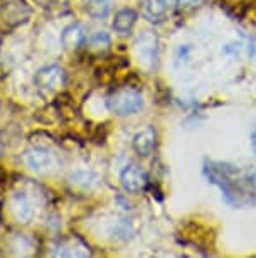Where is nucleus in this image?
Returning a JSON list of instances; mask_svg holds the SVG:
<instances>
[{
	"label": "nucleus",
	"instance_id": "obj_1",
	"mask_svg": "<svg viewBox=\"0 0 256 258\" xmlns=\"http://www.w3.org/2000/svg\"><path fill=\"white\" fill-rule=\"evenodd\" d=\"M202 174L207 182L219 187L229 206L238 209L256 206V169H241L231 162L206 159Z\"/></svg>",
	"mask_w": 256,
	"mask_h": 258
},
{
	"label": "nucleus",
	"instance_id": "obj_2",
	"mask_svg": "<svg viewBox=\"0 0 256 258\" xmlns=\"http://www.w3.org/2000/svg\"><path fill=\"white\" fill-rule=\"evenodd\" d=\"M143 98L140 91L133 88H122L110 95L108 98V108L112 113L118 116H128L142 110Z\"/></svg>",
	"mask_w": 256,
	"mask_h": 258
},
{
	"label": "nucleus",
	"instance_id": "obj_3",
	"mask_svg": "<svg viewBox=\"0 0 256 258\" xmlns=\"http://www.w3.org/2000/svg\"><path fill=\"white\" fill-rule=\"evenodd\" d=\"M66 83V73L59 64H46L37 70L34 85L42 96L57 93Z\"/></svg>",
	"mask_w": 256,
	"mask_h": 258
},
{
	"label": "nucleus",
	"instance_id": "obj_4",
	"mask_svg": "<svg viewBox=\"0 0 256 258\" xmlns=\"http://www.w3.org/2000/svg\"><path fill=\"white\" fill-rule=\"evenodd\" d=\"M31 16V7L26 0H2L0 2V17L7 26H19Z\"/></svg>",
	"mask_w": 256,
	"mask_h": 258
},
{
	"label": "nucleus",
	"instance_id": "obj_5",
	"mask_svg": "<svg viewBox=\"0 0 256 258\" xmlns=\"http://www.w3.org/2000/svg\"><path fill=\"white\" fill-rule=\"evenodd\" d=\"M135 51H137V57L140 66L145 70H153L157 64V37L152 34H143L135 42Z\"/></svg>",
	"mask_w": 256,
	"mask_h": 258
},
{
	"label": "nucleus",
	"instance_id": "obj_6",
	"mask_svg": "<svg viewBox=\"0 0 256 258\" xmlns=\"http://www.w3.org/2000/svg\"><path fill=\"white\" fill-rule=\"evenodd\" d=\"M120 184L127 192H140L147 187L148 176L138 165H127L120 174Z\"/></svg>",
	"mask_w": 256,
	"mask_h": 258
},
{
	"label": "nucleus",
	"instance_id": "obj_7",
	"mask_svg": "<svg viewBox=\"0 0 256 258\" xmlns=\"http://www.w3.org/2000/svg\"><path fill=\"white\" fill-rule=\"evenodd\" d=\"M24 162H26L27 167L34 170V172L44 174L52 165V155L47 149L32 147L24 154Z\"/></svg>",
	"mask_w": 256,
	"mask_h": 258
},
{
	"label": "nucleus",
	"instance_id": "obj_8",
	"mask_svg": "<svg viewBox=\"0 0 256 258\" xmlns=\"http://www.w3.org/2000/svg\"><path fill=\"white\" fill-rule=\"evenodd\" d=\"M155 144H157V132L153 126H147V128L140 130L132 140L133 150L140 157H148L153 152V149H155Z\"/></svg>",
	"mask_w": 256,
	"mask_h": 258
},
{
	"label": "nucleus",
	"instance_id": "obj_9",
	"mask_svg": "<svg viewBox=\"0 0 256 258\" xmlns=\"http://www.w3.org/2000/svg\"><path fill=\"white\" fill-rule=\"evenodd\" d=\"M88 41L86 37V31L81 24H69L61 34V44L67 51H76L79 49L84 42Z\"/></svg>",
	"mask_w": 256,
	"mask_h": 258
},
{
	"label": "nucleus",
	"instance_id": "obj_10",
	"mask_svg": "<svg viewBox=\"0 0 256 258\" xmlns=\"http://www.w3.org/2000/svg\"><path fill=\"white\" fill-rule=\"evenodd\" d=\"M11 208H12V214L14 218L19 223H29L34 216V206L24 192H17L14 194L12 201H11Z\"/></svg>",
	"mask_w": 256,
	"mask_h": 258
},
{
	"label": "nucleus",
	"instance_id": "obj_11",
	"mask_svg": "<svg viewBox=\"0 0 256 258\" xmlns=\"http://www.w3.org/2000/svg\"><path fill=\"white\" fill-rule=\"evenodd\" d=\"M56 256H90V246L79 238H67L56 246Z\"/></svg>",
	"mask_w": 256,
	"mask_h": 258
},
{
	"label": "nucleus",
	"instance_id": "obj_12",
	"mask_svg": "<svg viewBox=\"0 0 256 258\" xmlns=\"http://www.w3.org/2000/svg\"><path fill=\"white\" fill-rule=\"evenodd\" d=\"M176 4V0H147L143 6V14L148 21L160 22L165 19L167 12Z\"/></svg>",
	"mask_w": 256,
	"mask_h": 258
},
{
	"label": "nucleus",
	"instance_id": "obj_13",
	"mask_svg": "<svg viewBox=\"0 0 256 258\" xmlns=\"http://www.w3.org/2000/svg\"><path fill=\"white\" fill-rule=\"evenodd\" d=\"M137 12L133 9H122L115 14L113 19V29L118 34H128L133 29L135 22H137Z\"/></svg>",
	"mask_w": 256,
	"mask_h": 258
},
{
	"label": "nucleus",
	"instance_id": "obj_14",
	"mask_svg": "<svg viewBox=\"0 0 256 258\" xmlns=\"http://www.w3.org/2000/svg\"><path fill=\"white\" fill-rule=\"evenodd\" d=\"M69 181L72 186L81 189H93L98 182V176L90 169H78L69 176Z\"/></svg>",
	"mask_w": 256,
	"mask_h": 258
},
{
	"label": "nucleus",
	"instance_id": "obj_15",
	"mask_svg": "<svg viewBox=\"0 0 256 258\" xmlns=\"http://www.w3.org/2000/svg\"><path fill=\"white\" fill-rule=\"evenodd\" d=\"M112 11V0H88V14L93 19H105Z\"/></svg>",
	"mask_w": 256,
	"mask_h": 258
},
{
	"label": "nucleus",
	"instance_id": "obj_16",
	"mask_svg": "<svg viewBox=\"0 0 256 258\" xmlns=\"http://www.w3.org/2000/svg\"><path fill=\"white\" fill-rule=\"evenodd\" d=\"M86 42H90V47H93L96 51H105L112 44V39H110V36L106 32L100 31V32H95Z\"/></svg>",
	"mask_w": 256,
	"mask_h": 258
},
{
	"label": "nucleus",
	"instance_id": "obj_17",
	"mask_svg": "<svg viewBox=\"0 0 256 258\" xmlns=\"http://www.w3.org/2000/svg\"><path fill=\"white\" fill-rule=\"evenodd\" d=\"M206 0H176V6L179 11H192V9L202 6Z\"/></svg>",
	"mask_w": 256,
	"mask_h": 258
},
{
	"label": "nucleus",
	"instance_id": "obj_18",
	"mask_svg": "<svg viewBox=\"0 0 256 258\" xmlns=\"http://www.w3.org/2000/svg\"><path fill=\"white\" fill-rule=\"evenodd\" d=\"M249 142H251V149H253V152L256 154V125L253 126V130H251Z\"/></svg>",
	"mask_w": 256,
	"mask_h": 258
}]
</instances>
